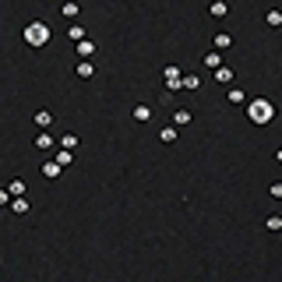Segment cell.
<instances>
[{"label": "cell", "mask_w": 282, "mask_h": 282, "mask_svg": "<svg viewBox=\"0 0 282 282\" xmlns=\"http://www.w3.org/2000/svg\"><path fill=\"white\" fill-rule=\"evenodd\" d=\"M247 120L258 124V127H261V124H272V120H275V106H272L268 99H250V102H247Z\"/></svg>", "instance_id": "6da1fadb"}, {"label": "cell", "mask_w": 282, "mask_h": 282, "mask_svg": "<svg viewBox=\"0 0 282 282\" xmlns=\"http://www.w3.org/2000/svg\"><path fill=\"white\" fill-rule=\"evenodd\" d=\"M50 36H53V32H50V25H46V21H39V18H36V21H28V25L21 28L25 46H46Z\"/></svg>", "instance_id": "7a4b0ae2"}, {"label": "cell", "mask_w": 282, "mask_h": 282, "mask_svg": "<svg viewBox=\"0 0 282 282\" xmlns=\"http://www.w3.org/2000/svg\"><path fill=\"white\" fill-rule=\"evenodd\" d=\"M162 81H166V92L173 95V92H180V81H184V71L180 67H166V71H162Z\"/></svg>", "instance_id": "3957f363"}, {"label": "cell", "mask_w": 282, "mask_h": 282, "mask_svg": "<svg viewBox=\"0 0 282 282\" xmlns=\"http://www.w3.org/2000/svg\"><path fill=\"white\" fill-rule=\"evenodd\" d=\"M131 116H134L138 124H148V120H152V116H155V110H152V106H145V102H138V106L131 110Z\"/></svg>", "instance_id": "277c9868"}, {"label": "cell", "mask_w": 282, "mask_h": 282, "mask_svg": "<svg viewBox=\"0 0 282 282\" xmlns=\"http://www.w3.org/2000/svg\"><path fill=\"white\" fill-rule=\"evenodd\" d=\"M64 173V166L56 159H50V162H42V176H46V180H56V176Z\"/></svg>", "instance_id": "5b68a950"}, {"label": "cell", "mask_w": 282, "mask_h": 282, "mask_svg": "<svg viewBox=\"0 0 282 282\" xmlns=\"http://www.w3.org/2000/svg\"><path fill=\"white\" fill-rule=\"evenodd\" d=\"M36 145L42 148V152H50V148H56V145H60V141H56V138L50 134V131H39V138H36Z\"/></svg>", "instance_id": "8992f818"}, {"label": "cell", "mask_w": 282, "mask_h": 282, "mask_svg": "<svg viewBox=\"0 0 282 282\" xmlns=\"http://www.w3.org/2000/svg\"><path fill=\"white\" fill-rule=\"evenodd\" d=\"M190 124V110L187 106H176L173 110V127H187Z\"/></svg>", "instance_id": "52a82bcc"}, {"label": "cell", "mask_w": 282, "mask_h": 282, "mask_svg": "<svg viewBox=\"0 0 282 282\" xmlns=\"http://www.w3.org/2000/svg\"><path fill=\"white\" fill-rule=\"evenodd\" d=\"M78 56H81V60H92V56H95V42L92 39H81L78 42Z\"/></svg>", "instance_id": "ba28073f"}, {"label": "cell", "mask_w": 282, "mask_h": 282, "mask_svg": "<svg viewBox=\"0 0 282 282\" xmlns=\"http://www.w3.org/2000/svg\"><path fill=\"white\" fill-rule=\"evenodd\" d=\"M215 81H219V85H233V67H229V64L215 67Z\"/></svg>", "instance_id": "9c48e42d"}, {"label": "cell", "mask_w": 282, "mask_h": 282, "mask_svg": "<svg viewBox=\"0 0 282 282\" xmlns=\"http://www.w3.org/2000/svg\"><path fill=\"white\" fill-rule=\"evenodd\" d=\"M28 208H32V201H28V198H14L11 201V212L14 215H28Z\"/></svg>", "instance_id": "30bf717a"}, {"label": "cell", "mask_w": 282, "mask_h": 282, "mask_svg": "<svg viewBox=\"0 0 282 282\" xmlns=\"http://www.w3.org/2000/svg\"><path fill=\"white\" fill-rule=\"evenodd\" d=\"M50 124H53V113H50V110H39V113H36V127H39V131H50Z\"/></svg>", "instance_id": "8fae6325"}, {"label": "cell", "mask_w": 282, "mask_h": 282, "mask_svg": "<svg viewBox=\"0 0 282 282\" xmlns=\"http://www.w3.org/2000/svg\"><path fill=\"white\" fill-rule=\"evenodd\" d=\"M180 88H187V92H198V88H201V78H198V74H184Z\"/></svg>", "instance_id": "7c38bea8"}, {"label": "cell", "mask_w": 282, "mask_h": 282, "mask_svg": "<svg viewBox=\"0 0 282 282\" xmlns=\"http://www.w3.org/2000/svg\"><path fill=\"white\" fill-rule=\"evenodd\" d=\"M74 71H78V78H92L95 64H92V60H78V67H74Z\"/></svg>", "instance_id": "4fadbf2b"}, {"label": "cell", "mask_w": 282, "mask_h": 282, "mask_svg": "<svg viewBox=\"0 0 282 282\" xmlns=\"http://www.w3.org/2000/svg\"><path fill=\"white\" fill-rule=\"evenodd\" d=\"M159 141H162V145H173V141H176V127H173V124H166V127L159 131Z\"/></svg>", "instance_id": "5bb4252c"}, {"label": "cell", "mask_w": 282, "mask_h": 282, "mask_svg": "<svg viewBox=\"0 0 282 282\" xmlns=\"http://www.w3.org/2000/svg\"><path fill=\"white\" fill-rule=\"evenodd\" d=\"M208 11H212V18H226V14H229V4H226V0H215Z\"/></svg>", "instance_id": "9a60e30c"}, {"label": "cell", "mask_w": 282, "mask_h": 282, "mask_svg": "<svg viewBox=\"0 0 282 282\" xmlns=\"http://www.w3.org/2000/svg\"><path fill=\"white\" fill-rule=\"evenodd\" d=\"M56 162H60V166H71V162H74V152H71V148H56V155H53Z\"/></svg>", "instance_id": "2e32d148"}, {"label": "cell", "mask_w": 282, "mask_h": 282, "mask_svg": "<svg viewBox=\"0 0 282 282\" xmlns=\"http://www.w3.org/2000/svg\"><path fill=\"white\" fill-rule=\"evenodd\" d=\"M229 46H233V36H229V32H219V36H215V50L222 53V50H229Z\"/></svg>", "instance_id": "e0dca14e"}, {"label": "cell", "mask_w": 282, "mask_h": 282, "mask_svg": "<svg viewBox=\"0 0 282 282\" xmlns=\"http://www.w3.org/2000/svg\"><path fill=\"white\" fill-rule=\"evenodd\" d=\"M205 67H212V71H215V67H222V53H219V50L205 53Z\"/></svg>", "instance_id": "ac0fdd59"}, {"label": "cell", "mask_w": 282, "mask_h": 282, "mask_svg": "<svg viewBox=\"0 0 282 282\" xmlns=\"http://www.w3.org/2000/svg\"><path fill=\"white\" fill-rule=\"evenodd\" d=\"M60 148H78V134H74V131H67V134H60Z\"/></svg>", "instance_id": "d6986e66"}, {"label": "cell", "mask_w": 282, "mask_h": 282, "mask_svg": "<svg viewBox=\"0 0 282 282\" xmlns=\"http://www.w3.org/2000/svg\"><path fill=\"white\" fill-rule=\"evenodd\" d=\"M229 102H233V106H247V95H244V88H229Z\"/></svg>", "instance_id": "ffe728a7"}, {"label": "cell", "mask_w": 282, "mask_h": 282, "mask_svg": "<svg viewBox=\"0 0 282 282\" xmlns=\"http://www.w3.org/2000/svg\"><path fill=\"white\" fill-rule=\"evenodd\" d=\"M7 190H11L14 198H25V190H28V187H25V180H11V184H7Z\"/></svg>", "instance_id": "44dd1931"}, {"label": "cell", "mask_w": 282, "mask_h": 282, "mask_svg": "<svg viewBox=\"0 0 282 282\" xmlns=\"http://www.w3.org/2000/svg\"><path fill=\"white\" fill-rule=\"evenodd\" d=\"M67 36H71L74 42H81V39H85V28H81V25H71V28H67Z\"/></svg>", "instance_id": "7402d4cb"}, {"label": "cell", "mask_w": 282, "mask_h": 282, "mask_svg": "<svg viewBox=\"0 0 282 282\" xmlns=\"http://www.w3.org/2000/svg\"><path fill=\"white\" fill-rule=\"evenodd\" d=\"M264 21H268V28H279L282 25V14L279 11H268V18H264Z\"/></svg>", "instance_id": "603a6c76"}, {"label": "cell", "mask_w": 282, "mask_h": 282, "mask_svg": "<svg viewBox=\"0 0 282 282\" xmlns=\"http://www.w3.org/2000/svg\"><path fill=\"white\" fill-rule=\"evenodd\" d=\"M60 14H64V18H78V4H64Z\"/></svg>", "instance_id": "cb8c5ba5"}, {"label": "cell", "mask_w": 282, "mask_h": 282, "mask_svg": "<svg viewBox=\"0 0 282 282\" xmlns=\"http://www.w3.org/2000/svg\"><path fill=\"white\" fill-rule=\"evenodd\" d=\"M264 226H268V229H272V233H279V229H282V219H279V215H272V219H268V222H264Z\"/></svg>", "instance_id": "d4e9b609"}]
</instances>
